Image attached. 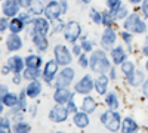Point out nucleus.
Wrapping results in <instances>:
<instances>
[{
  "label": "nucleus",
  "instance_id": "1",
  "mask_svg": "<svg viewBox=\"0 0 148 133\" xmlns=\"http://www.w3.org/2000/svg\"><path fill=\"white\" fill-rule=\"evenodd\" d=\"M90 70L93 72H96V74H104L105 71H108L111 68L110 65V61H108V58L105 55L104 50H93L90 53Z\"/></svg>",
  "mask_w": 148,
  "mask_h": 133
},
{
  "label": "nucleus",
  "instance_id": "2",
  "mask_svg": "<svg viewBox=\"0 0 148 133\" xmlns=\"http://www.w3.org/2000/svg\"><path fill=\"white\" fill-rule=\"evenodd\" d=\"M99 118L110 132H117L119 129H121V118H120V114L116 110L104 111Z\"/></svg>",
  "mask_w": 148,
  "mask_h": 133
},
{
  "label": "nucleus",
  "instance_id": "3",
  "mask_svg": "<svg viewBox=\"0 0 148 133\" xmlns=\"http://www.w3.org/2000/svg\"><path fill=\"white\" fill-rule=\"evenodd\" d=\"M125 30L130 31V33H136V34H142L147 31V24L141 19V16L138 14H130L127 15V18L125 19L123 24Z\"/></svg>",
  "mask_w": 148,
  "mask_h": 133
},
{
  "label": "nucleus",
  "instance_id": "4",
  "mask_svg": "<svg viewBox=\"0 0 148 133\" xmlns=\"http://www.w3.org/2000/svg\"><path fill=\"white\" fill-rule=\"evenodd\" d=\"M68 114H70V110L67 108V105L58 104L56 106H53L52 110L49 111V120L53 123H62L68 118Z\"/></svg>",
  "mask_w": 148,
  "mask_h": 133
},
{
  "label": "nucleus",
  "instance_id": "5",
  "mask_svg": "<svg viewBox=\"0 0 148 133\" xmlns=\"http://www.w3.org/2000/svg\"><path fill=\"white\" fill-rule=\"evenodd\" d=\"M82 34V28H80V24L76 21H68L65 24V28H64V35H65V40L71 42V43H76V40L80 37Z\"/></svg>",
  "mask_w": 148,
  "mask_h": 133
},
{
  "label": "nucleus",
  "instance_id": "6",
  "mask_svg": "<svg viewBox=\"0 0 148 133\" xmlns=\"http://www.w3.org/2000/svg\"><path fill=\"white\" fill-rule=\"evenodd\" d=\"M55 80H56V87H68L71 84V81L74 80V70L70 68L68 65L64 67L58 72Z\"/></svg>",
  "mask_w": 148,
  "mask_h": 133
},
{
  "label": "nucleus",
  "instance_id": "7",
  "mask_svg": "<svg viewBox=\"0 0 148 133\" xmlns=\"http://www.w3.org/2000/svg\"><path fill=\"white\" fill-rule=\"evenodd\" d=\"M61 14L62 12V6H61V2H56V0H49V3L46 5V9H45V15L49 21H56L59 19Z\"/></svg>",
  "mask_w": 148,
  "mask_h": 133
},
{
  "label": "nucleus",
  "instance_id": "8",
  "mask_svg": "<svg viewBox=\"0 0 148 133\" xmlns=\"http://www.w3.org/2000/svg\"><path fill=\"white\" fill-rule=\"evenodd\" d=\"M53 53H55V59L58 61L59 65L67 67V65L71 64V52L64 44H56L55 49H53Z\"/></svg>",
  "mask_w": 148,
  "mask_h": 133
},
{
  "label": "nucleus",
  "instance_id": "9",
  "mask_svg": "<svg viewBox=\"0 0 148 133\" xmlns=\"http://www.w3.org/2000/svg\"><path fill=\"white\" fill-rule=\"evenodd\" d=\"M92 89H95V81L92 80V77L89 74L83 76L76 83V86H74V90H76L77 93H80V95H89Z\"/></svg>",
  "mask_w": 148,
  "mask_h": 133
},
{
  "label": "nucleus",
  "instance_id": "10",
  "mask_svg": "<svg viewBox=\"0 0 148 133\" xmlns=\"http://www.w3.org/2000/svg\"><path fill=\"white\" fill-rule=\"evenodd\" d=\"M58 67H59V64H58L56 59H51V61L46 62L45 70H43V74H42L43 80L46 83H52L53 78H56V76H58Z\"/></svg>",
  "mask_w": 148,
  "mask_h": 133
},
{
  "label": "nucleus",
  "instance_id": "11",
  "mask_svg": "<svg viewBox=\"0 0 148 133\" xmlns=\"http://www.w3.org/2000/svg\"><path fill=\"white\" fill-rule=\"evenodd\" d=\"M116 40H117L116 31L111 28V27H107V28L104 30L102 35H101V43H102V46L105 47V49H111V46L116 43Z\"/></svg>",
  "mask_w": 148,
  "mask_h": 133
},
{
  "label": "nucleus",
  "instance_id": "12",
  "mask_svg": "<svg viewBox=\"0 0 148 133\" xmlns=\"http://www.w3.org/2000/svg\"><path fill=\"white\" fill-rule=\"evenodd\" d=\"M73 98V93L70 92L68 87H56L55 93H53V99L56 104H62L67 105V102Z\"/></svg>",
  "mask_w": 148,
  "mask_h": 133
},
{
  "label": "nucleus",
  "instance_id": "13",
  "mask_svg": "<svg viewBox=\"0 0 148 133\" xmlns=\"http://www.w3.org/2000/svg\"><path fill=\"white\" fill-rule=\"evenodd\" d=\"M19 9H21V5L16 0H6L3 3V14L9 18H14L15 15H18Z\"/></svg>",
  "mask_w": 148,
  "mask_h": 133
},
{
  "label": "nucleus",
  "instance_id": "14",
  "mask_svg": "<svg viewBox=\"0 0 148 133\" xmlns=\"http://www.w3.org/2000/svg\"><path fill=\"white\" fill-rule=\"evenodd\" d=\"M21 47H22V39L19 37L18 34L12 33L8 37V40H6V49H8V52H16V50L21 49Z\"/></svg>",
  "mask_w": 148,
  "mask_h": 133
},
{
  "label": "nucleus",
  "instance_id": "15",
  "mask_svg": "<svg viewBox=\"0 0 148 133\" xmlns=\"http://www.w3.org/2000/svg\"><path fill=\"white\" fill-rule=\"evenodd\" d=\"M49 22H47V18H36L33 21V33H37V34H47L49 31Z\"/></svg>",
  "mask_w": 148,
  "mask_h": 133
},
{
  "label": "nucleus",
  "instance_id": "16",
  "mask_svg": "<svg viewBox=\"0 0 148 133\" xmlns=\"http://www.w3.org/2000/svg\"><path fill=\"white\" fill-rule=\"evenodd\" d=\"M8 65L12 68V71L15 72V74H21V71L24 70V65H25V59H22L21 56L15 55L8 59Z\"/></svg>",
  "mask_w": 148,
  "mask_h": 133
},
{
  "label": "nucleus",
  "instance_id": "17",
  "mask_svg": "<svg viewBox=\"0 0 148 133\" xmlns=\"http://www.w3.org/2000/svg\"><path fill=\"white\" fill-rule=\"evenodd\" d=\"M25 90H27L28 98L34 99V98H37V96L42 93V83L37 81V80H30V83H28V86H27Z\"/></svg>",
  "mask_w": 148,
  "mask_h": 133
},
{
  "label": "nucleus",
  "instance_id": "18",
  "mask_svg": "<svg viewBox=\"0 0 148 133\" xmlns=\"http://www.w3.org/2000/svg\"><path fill=\"white\" fill-rule=\"evenodd\" d=\"M108 78L105 74H99L98 78L95 80V90L98 92V95H105L107 93V87H108Z\"/></svg>",
  "mask_w": 148,
  "mask_h": 133
},
{
  "label": "nucleus",
  "instance_id": "19",
  "mask_svg": "<svg viewBox=\"0 0 148 133\" xmlns=\"http://www.w3.org/2000/svg\"><path fill=\"white\" fill-rule=\"evenodd\" d=\"M33 43H34V46H36L39 50H42V52L47 50L49 42H47V39H46V34H37V33H33Z\"/></svg>",
  "mask_w": 148,
  "mask_h": 133
},
{
  "label": "nucleus",
  "instance_id": "20",
  "mask_svg": "<svg viewBox=\"0 0 148 133\" xmlns=\"http://www.w3.org/2000/svg\"><path fill=\"white\" fill-rule=\"evenodd\" d=\"M73 121L77 127L80 129H84L89 126V117H88V113L83 111V113H74V117H73Z\"/></svg>",
  "mask_w": 148,
  "mask_h": 133
},
{
  "label": "nucleus",
  "instance_id": "21",
  "mask_svg": "<svg viewBox=\"0 0 148 133\" xmlns=\"http://www.w3.org/2000/svg\"><path fill=\"white\" fill-rule=\"evenodd\" d=\"M111 58H113V62L117 65H121L123 62L126 61V52L121 46H117L111 50Z\"/></svg>",
  "mask_w": 148,
  "mask_h": 133
},
{
  "label": "nucleus",
  "instance_id": "22",
  "mask_svg": "<svg viewBox=\"0 0 148 133\" xmlns=\"http://www.w3.org/2000/svg\"><path fill=\"white\" fill-rule=\"evenodd\" d=\"M127 78V83L130 84V86H141V84L145 81L144 80V72L142 71H133L132 74L129 76V77H126Z\"/></svg>",
  "mask_w": 148,
  "mask_h": 133
},
{
  "label": "nucleus",
  "instance_id": "23",
  "mask_svg": "<svg viewBox=\"0 0 148 133\" xmlns=\"http://www.w3.org/2000/svg\"><path fill=\"white\" fill-rule=\"evenodd\" d=\"M136 130H138V124H136V121H133L130 117H126L121 121V132L123 133H133Z\"/></svg>",
  "mask_w": 148,
  "mask_h": 133
},
{
  "label": "nucleus",
  "instance_id": "24",
  "mask_svg": "<svg viewBox=\"0 0 148 133\" xmlns=\"http://www.w3.org/2000/svg\"><path fill=\"white\" fill-rule=\"evenodd\" d=\"M82 110L86 111L88 114H90V113H93L96 110V102H95V99L92 98V96H89V95L84 96L83 104H82Z\"/></svg>",
  "mask_w": 148,
  "mask_h": 133
},
{
  "label": "nucleus",
  "instance_id": "25",
  "mask_svg": "<svg viewBox=\"0 0 148 133\" xmlns=\"http://www.w3.org/2000/svg\"><path fill=\"white\" fill-rule=\"evenodd\" d=\"M45 6L42 3V0H31L30 2V6H28V10H30V14L33 15H42L43 12H45Z\"/></svg>",
  "mask_w": 148,
  "mask_h": 133
},
{
  "label": "nucleus",
  "instance_id": "26",
  "mask_svg": "<svg viewBox=\"0 0 148 133\" xmlns=\"http://www.w3.org/2000/svg\"><path fill=\"white\" fill-rule=\"evenodd\" d=\"M43 72H40V68H31V67H27L22 72V77L25 80H37L39 76H42Z\"/></svg>",
  "mask_w": 148,
  "mask_h": 133
},
{
  "label": "nucleus",
  "instance_id": "27",
  "mask_svg": "<svg viewBox=\"0 0 148 133\" xmlns=\"http://www.w3.org/2000/svg\"><path fill=\"white\" fill-rule=\"evenodd\" d=\"M24 25H25V22H24L19 16L18 18H14L9 24V30L10 33H15V34H19L22 30H24Z\"/></svg>",
  "mask_w": 148,
  "mask_h": 133
},
{
  "label": "nucleus",
  "instance_id": "28",
  "mask_svg": "<svg viewBox=\"0 0 148 133\" xmlns=\"http://www.w3.org/2000/svg\"><path fill=\"white\" fill-rule=\"evenodd\" d=\"M18 96L15 93H6L2 96V104H5L6 106H12V108H15L18 105Z\"/></svg>",
  "mask_w": 148,
  "mask_h": 133
},
{
  "label": "nucleus",
  "instance_id": "29",
  "mask_svg": "<svg viewBox=\"0 0 148 133\" xmlns=\"http://www.w3.org/2000/svg\"><path fill=\"white\" fill-rule=\"evenodd\" d=\"M25 65L31 68H40L42 67V58L39 55H28L25 58Z\"/></svg>",
  "mask_w": 148,
  "mask_h": 133
},
{
  "label": "nucleus",
  "instance_id": "30",
  "mask_svg": "<svg viewBox=\"0 0 148 133\" xmlns=\"http://www.w3.org/2000/svg\"><path fill=\"white\" fill-rule=\"evenodd\" d=\"M105 102H107L110 110H117V108H119V99H117V95L114 92H108L107 93Z\"/></svg>",
  "mask_w": 148,
  "mask_h": 133
},
{
  "label": "nucleus",
  "instance_id": "31",
  "mask_svg": "<svg viewBox=\"0 0 148 133\" xmlns=\"http://www.w3.org/2000/svg\"><path fill=\"white\" fill-rule=\"evenodd\" d=\"M12 130H14L15 133H28L31 130V126L21 120V121H16L15 123V126H14V129H12Z\"/></svg>",
  "mask_w": 148,
  "mask_h": 133
},
{
  "label": "nucleus",
  "instance_id": "32",
  "mask_svg": "<svg viewBox=\"0 0 148 133\" xmlns=\"http://www.w3.org/2000/svg\"><path fill=\"white\" fill-rule=\"evenodd\" d=\"M111 14H113V16L116 18V19H126L127 18V8L126 6H120V8H117L116 10H110Z\"/></svg>",
  "mask_w": 148,
  "mask_h": 133
},
{
  "label": "nucleus",
  "instance_id": "33",
  "mask_svg": "<svg viewBox=\"0 0 148 133\" xmlns=\"http://www.w3.org/2000/svg\"><path fill=\"white\" fill-rule=\"evenodd\" d=\"M120 67H121V72H123V74H125L126 77H129L132 72L135 71V65H133L132 61H125Z\"/></svg>",
  "mask_w": 148,
  "mask_h": 133
},
{
  "label": "nucleus",
  "instance_id": "34",
  "mask_svg": "<svg viewBox=\"0 0 148 133\" xmlns=\"http://www.w3.org/2000/svg\"><path fill=\"white\" fill-rule=\"evenodd\" d=\"M114 16H113V14L110 12V9L108 10H105V12H102V25H105V27H111V24L114 22Z\"/></svg>",
  "mask_w": 148,
  "mask_h": 133
},
{
  "label": "nucleus",
  "instance_id": "35",
  "mask_svg": "<svg viewBox=\"0 0 148 133\" xmlns=\"http://www.w3.org/2000/svg\"><path fill=\"white\" fill-rule=\"evenodd\" d=\"M27 90H22L19 93V99H18V106L21 111H25L27 110Z\"/></svg>",
  "mask_w": 148,
  "mask_h": 133
},
{
  "label": "nucleus",
  "instance_id": "36",
  "mask_svg": "<svg viewBox=\"0 0 148 133\" xmlns=\"http://www.w3.org/2000/svg\"><path fill=\"white\" fill-rule=\"evenodd\" d=\"M90 18H92V21L95 22V24H102V14L101 12H98L96 9H90Z\"/></svg>",
  "mask_w": 148,
  "mask_h": 133
},
{
  "label": "nucleus",
  "instance_id": "37",
  "mask_svg": "<svg viewBox=\"0 0 148 133\" xmlns=\"http://www.w3.org/2000/svg\"><path fill=\"white\" fill-rule=\"evenodd\" d=\"M0 130H2V133H9L10 132V124H9V118L6 117H2V120H0Z\"/></svg>",
  "mask_w": 148,
  "mask_h": 133
},
{
  "label": "nucleus",
  "instance_id": "38",
  "mask_svg": "<svg viewBox=\"0 0 148 133\" xmlns=\"http://www.w3.org/2000/svg\"><path fill=\"white\" fill-rule=\"evenodd\" d=\"M82 47H83V50H84L86 53L93 52V44H92V42H89L86 37H83V40H82Z\"/></svg>",
  "mask_w": 148,
  "mask_h": 133
},
{
  "label": "nucleus",
  "instance_id": "39",
  "mask_svg": "<svg viewBox=\"0 0 148 133\" xmlns=\"http://www.w3.org/2000/svg\"><path fill=\"white\" fill-rule=\"evenodd\" d=\"M64 28H65V22H62L61 19H56V21H55V24H53L52 33H53V34H56V33H59V31H64Z\"/></svg>",
  "mask_w": 148,
  "mask_h": 133
},
{
  "label": "nucleus",
  "instance_id": "40",
  "mask_svg": "<svg viewBox=\"0 0 148 133\" xmlns=\"http://www.w3.org/2000/svg\"><path fill=\"white\" fill-rule=\"evenodd\" d=\"M79 62H80V67L86 68V67L90 65V59L88 58V55H86V53H82V55L79 56Z\"/></svg>",
  "mask_w": 148,
  "mask_h": 133
},
{
  "label": "nucleus",
  "instance_id": "41",
  "mask_svg": "<svg viewBox=\"0 0 148 133\" xmlns=\"http://www.w3.org/2000/svg\"><path fill=\"white\" fill-rule=\"evenodd\" d=\"M107 6L110 10H116L117 8L121 6V0H107Z\"/></svg>",
  "mask_w": 148,
  "mask_h": 133
},
{
  "label": "nucleus",
  "instance_id": "42",
  "mask_svg": "<svg viewBox=\"0 0 148 133\" xmlns=\"http://www.w3.org/2000/svg\"><path fill=\"white\" fill-rule=\"evenodd\" d=\"M121 37H123V40H125V43L130 47L132 46V34H130V31H127V30H125L121 33Z\"/></svg>",
  "mask_w": 148,
  "mask_h": 133
},
{
  "label": "nucleus",
  "instance_id": "43",
  "mask_svg": "<svg viewBox=\"0 0 148 133\" xmlns=\"http://www.w3.org/2000/svg\"><path fill=\"white\" fill-rule=\"evenodd\" d=\"M9 24H10V22H8L6 16H3L2 19H0V31L5 33L6 30H9Z\"/></svg>",
  "mask_w": 148,
  "mask_h": 133
},
{
  "label": "nucleus",
  "instance_id": "44",
  "mask_svg": "<svg viewBox=\"0 0 148 133\" xmlns=\"http://www.w3.org/2000/svg\"><path fill=\"white\" fill-rule=\"evenodd\" d=\"M67 108L70 110V113H77V105L74 104V101H73V98L67 102Z\"/></svg>",
  "mask_w": 148,
  "mask_h": 133
},
{
  "label": "nucleus",
  "instance_id": "45",
  "mask_svg": "<svg viewBox=\"0 0 148 133\" xmlns=\"http://www.w3.org/2000/svg\"><path fill=\"white\" fill-rule=\"evenodd\" d=\"M19 18H21L24 22H25V24H30V22L33 24V21H34V19L31 18V15H30V14H21V15H19Z\"/></svg>",
  "mask_w": 148,
  "mask_h": 133
},
{
  "label": "nucleus",
  "instance_id": "46",
  "mask_svg": "<svg viewBox=\"0 0 148 133\" xmlns=\"http://www.w3.org/2000/svg\"><path fill=\"white\" fill-rule=\"evenodd\" d=\"M82 50H83L82 44H76V43H74V46H73V53L76 55V56H80V55H82Z\"/></svg>",
  "mask_w": 148,
  "mask_h": 133
},
{
  "label": "nucleus",
  "instance_id": "47",
  "mask_svg": "<svg viewBox=\"0 0 148 133\" xmlns=\"http://www.w3.org/2000/svg\"><path fill=\"white\" fill-rule=\"evenodd\" d=\"M141 10L145 18H148V0H142V6H141Z\"/></svg>",
  "mask_w": 148,
  "mask_h": 133
},
{
  "label": "nucleus",
  "instance_id": "48",
  "mask_svg": "<svg viewBox=\"0 0 148 133\" xmlns=\"http://www.w3.org/2000/svg\"><path fill=\"white\" fill-rule=\"evenodd\" d=\"M142 93H144V96H147V98H148V80H145L142 83Z\"/></svg>",
  "mask_w": 148,
  "mask_h": 133
},
{
  "label": "nucleus",
  "instance_id": "49",
  "mask_svg": "<svg viewBox=\"0 0 148 133\" xmlns=\"http://www.w3.org/2000/svg\"><path fill=\"white\" fill-rule=\"evenodd\" d=\"M16 2L21 5V8H28L30 6V2L31 0H16Z\"/></svg>",
  "mask_w": 148,
  "mask_h": 133
},
{
  "label": "nucleus",
  "instance_id": "50",
  "mask_svg": "<svg viewBox=\"0 0 148 133\" xmlns=\"http://www.w3.org/2000/svg\"><path fill=\"white\" fill-rule=\"evenodd\" d=\"M59 2H61V6H62V12H64V14H65V12H67V9H68V5H67V0H59Z\"/></svg>",
  "mask_w": 148,
  "mask_h": 133
},
{
  "label": "nucleus",
  "instance_id": "51",
  "mask_svg": "<svg viewBox=\"0 0 148 133\" xmlns=\"http://www.w3.org/2000/svg\"><path fill=\"white\" fill-rule=\"evenodd\" d=\"M9 71H12V68H10L9 65H6V67L2 68V74H3V76H8V74H9Z\"/></svg>",
  "mask_w": 148,
  "mask_h": 133
},
{
  "label": "nucleus",
  "instance_id": "52",
  "mask_svg": "<svg viewBox=\"0 0 148 133\" xmlns=\"http://www.w3.org/2000/svg\"><path fill=\"white\" fill-rule=\"evenodd\" d=\"M110 78H111V80L116 78V70H114V68H110Z\"/></svg>",
  "mask_w": 148,
  "mask_h": 133
},
{
  "label": "nucleus",
  "instance_id": "53",
  "mask_svg": "<svg viewBox=\"0 0 148 133\" xmlns=\"http://www.w3.org/2000/svg\"><path fill=\"white\" fill-rule=\"evenodd\" d=\"M14 83H15V84H19V83H21V76H19V74H15V77H14Z\"/></svg>",
  "mask_w": 148,
  "mask_h": 133
},
{
  "label": "nucleus",
  "instance_id": "54",
  "mask_svg": "<svg viewBox=\"0 0 148 133\" xmlns=\"http://www.w3.org/2000/svg\"><path fill=\"white\" fill-rule=\"evenodd\" d=\"M0 89H2V96L8 93V89H6V86H5V84H2V86H0Z\"/></svg>",
  "mask_w": 148,
  "mask_h": 133
},
{
  "label": "nucleus",
  "instance_id": "55",
  "mask_svg": "<svg viewBox=\"0 0 148 133\" xmlns=\"http://www.w3.org/2000/svg\"><path fill=\"white\" fill-rule=\"evenodd\" d=\"M142 53L145 55V56H148V43L144 46V49H142Z\"/></svg>",
  "mask_w": 148,
  "mask_h": 133
},
{
  "label": "nucleus",
  "instance_id": "56",
  "mask_svg": "<svg viewBox=\"0 0 148 133\" xmlns=\"http://www.w3.org/2000/svg\"><path fill=\"white\" fill-rule=\"evenodd\" d=\"M130 3H139V2H142V0H129Z\"/></svg>",
  "mask_w": 148,
  "mask_h": 133
},
{
  "label": "nucleus",
  "instance_id": "57",
  "mask_svg": "<svg viewBox=\"0 0 148 133\" xmlns=\"http://www.w3.org/2000/svg\"><path fill=\"white\" fill-rule=\"evenodd\" d=\"M82 2H83V3H84V5H89V3H90V2H92V0H82Z\"/></svg>",
  "mask_w": 148,
  "mask_h": 133
},
{
  "label": "nucleus",
  "instance_id": "58",
  "mask_svg": "<svg viewBox=\"0 0 148 133\" xmlns=\"http://www.w3.org/2000/svg\"><path fill=\"white\" fill-rule=\"evenodd\" d=\"M145 70H147V71H148V61H147V62H145Z\"/></svg>",
  "mask_w": 148,
  "mask_h": 133
}]
</instances>
